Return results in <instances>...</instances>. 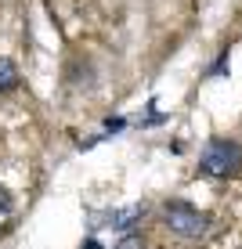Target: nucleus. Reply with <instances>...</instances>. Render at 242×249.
Masks as SVG:
<instances>
[{
	"label": "nucleus",
	"instance_id": "20e7f679",
	"mask_svg": "<svg viewBox=\"0 0 242 249\" xmlns=\"http://www.w3.org/2000/svg\"><path fill=\"white\" fill-rule=\"evenodd\" d=\"M11 87H19V69H15V62L0 58V90H11Z\"/></svg>",
	"mask_w": 242,
	"mask_h": 249
},
{
	"label": "nucleus",
	"instance_id": "39448f33",
	"mask_svg": "<svg viewBox=\"0 0 242 249\" xmlns=\"http://www.w3.org/2000/svg\"><path fill=\"white\" fill-rule=\"evenodd\" d=\"M116 249H145V238H141V235H127Z\"/></svg>",
	"mask_w": 242,
	"mask_h": 249
},
{
	"label": "nucleus",
	"instance_id": "f257e3e1",
	"mask_svg": "<svg viewBox=\"0 0 242 249\" xmlns=\"http://www.w3.org/2000/svg\"><path fill=\"white\" fill-rule=\"evenodd\" d=\"M163 224H167V231H174L177 238H203L206 231H210V217H206L203 210H195L192 202H167L163 206Z\"/></svg>",
	"mask_w": 242,
	"mask_h": 249
},
{
	"label": "nucleus",
	"instance_id": "f03ea898",
	"mask_svg": "<svg viewBox=\"0 0 242 249\" xmlns=\"http://www.w3.org/2000/svg\"><path fill=\"white\" fill-rule=\"evenodd\" d=\"M239 166H242V148L235 141H228V137L206 141L203 156H199V170H203L206 177H231Z\"/></svg>",
	"mask_w": 242,
	"mask_h": 249
},
{
	"label": "nucleus",
	"instance_id": "0eeeda50",
	"mask_svg": "<svg viewBox=\"0 0 242 249\" xmlns=\"http://www.w3.org/2000/svg\"><path fill=\"white\" fill-rule=\"evenodd\" d=\"M83 249H101V246H98V242H94V238H91V242H87V246H83Z\"/></svg>",
	"mask_w": 242,
	"mask_h": 249
},
{
	"label": "nucleus",
	"instance_id": "423d86ee",
	"mask_svg": "<svg viewBox=\"0 0 242 249\" xmlns=\"http://www.w3.org/2000/svg\"><path fill=\"white\" fill-rule=\"evenodd\" d=\"M7 210H11V195L0 188V213H7Z\"/></svg>",
	"mask_w": 242,
	"mask_h": 249
},
{
	"label": "nucleus",
	"instance_id": "7ed1b4c3",
	"mask_svg": "<svg viewBox=\"0 0 242 249\" xmlns=\"http://www.w3.org/2000/svg\"><path fill=\"white\" fill-rule=\"evenodd\" d=\"M141 217H145V206H127V210H112L105 220H109V228H130Z\"/></svg>",
	"mask_w": 242,
	"mask_h": 249
}]
</instances>
